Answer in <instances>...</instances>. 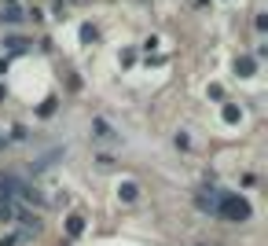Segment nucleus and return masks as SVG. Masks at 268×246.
Masks as SVG:
<instances>
[{"label":"nucleus","mask_w":268,"mask_h":246,"mask_svg":"<svg viewBox=\"0 0 268 246\" xmlns=\"http://www.w3.org/2000/svg\"><path fill=\"white\" fill-rule=\"evenodd\" d=\"M92 132H96V136H103V140H110V136H114V132H110V125H107L103 118H96V125H92Z\"/></svg>","instance_id":"obj_2"},{"label":"nucleus","mask_w":268,"mask_h":246,"mask_svg":"<svg viewBox=\"0 0 268 246\" xmlns=\"http://www.w3.org/2000/svg\"><path fill=\"white\" fill-rule=\"evenodd\" d=\"M224 121H239V107H235V103H228V107H224Z\"/></svg>","instance_id":"obj_6"},{"label":"nucleus","mask_w":268,"mask_h":246,"mask_svg":"<svg viewBox=\"0 0 268 246\" xmlns=\"http://www.w3.org/2000/svg\"><path fill=\"white\" fill-rule=\"evenodd\" d=\"M213 213H220L224 221H246V217H250V206H246L239 195H217Z\"/></svg>","instance_id":"obj_1"},{"label":"nucleus","mask_w":268,"mask_h":246,"mask_svg":"<svg viewBox=\"0 0 268 246\" xmlns=\"http://www.w3.org/2000/svg\"><path fill=\"white\" fill-rule=\"evenodd\" d=\"M81 228H85V221H81V217H70V221H67V232H70V235H81Z\"/></svg>","instance_id":"obj_5"},{"label":"nucleus","mask_w":268,"mask_h":246,"mask_svg":"<svg viewBox=\"0 0 268 246\" xmlns=\"http://www.w3.org/2000/svg\"><path fill=\"white\" fill-rule=\"evenodd\" d=\"M0 18H7V22H22V11H18V7H4Z\"/></svg>","instance_id":"obj_4"},{"label":"nucleus","mask_w":268,"mask_h":246,"mask_svg":"<svg viewBox=\"0 0 268 246\" xmlns=\"http://www.w3.org/2000/svg\"><path fill=\"white\" fill-rule=\"evenodd\" d=\"M235 74H243V78H250V74H254V59H239V63H235Z\"/></svg>","instance_id":"obj_3"}]
</instances>
